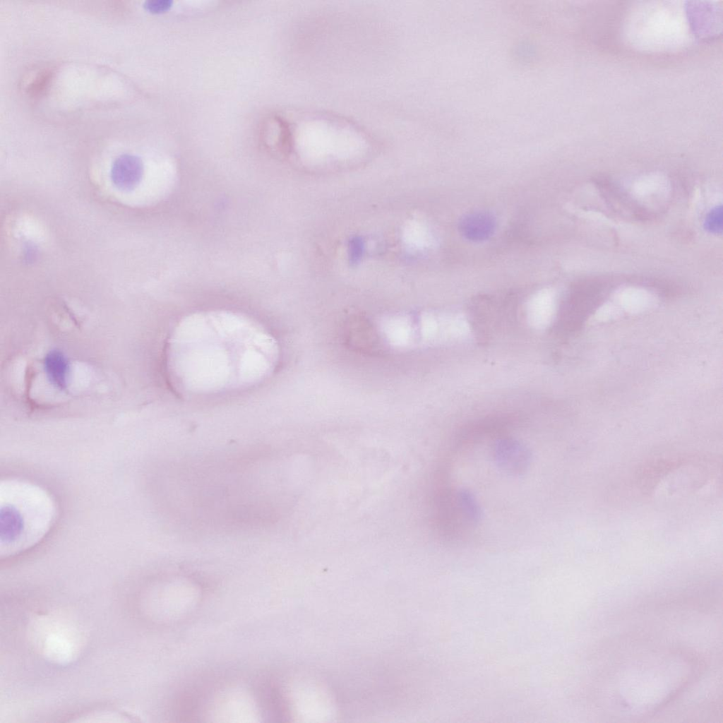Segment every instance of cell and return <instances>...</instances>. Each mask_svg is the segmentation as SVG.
<instances>
[{
    "label": "cell",
    "instance_id": "obj_8",
    "mask_svg": "<svg viewBox=\"0 0 723 723\" xmlns=\"http://www.w3.org/2000/svg\"><path fill=\"white\" fill-rule=\"evenodd\" d=\"M722 207H716L707 215L705 220V228L712 233L717 234L722 231Z\"/></svg>",
    "mask_w": 723,
    "mask_h": 723
},
{
    "label": "cell",
    "instance_id": "obj_1",
    "mask_svg": "<svg viewBox=\"0 0 723 723\" xmlns=\"http://www.w3.org/2000/svg\"><path fill=\"white\" fill-rule=\"evenodd\" d=\"M280 347L256 318L227 309L195 311L169 333L165 363L181 397L203 399L249 390L274 373Z\"/></svg>",
    "mask_w": 723,
    "mask_h": 723
},
{
    "label": "cell",
    "instance_id": "obj_4",
    "mask_svg": "<svg viewBox=\"0 0 723 723\" xmlns=\"http://www.w3.org/2000/svg\"><path fill=\"white\" fill-rule=\"evenodd\" d=\"M494 459L506 473L520 476L525 473L532 462V453L522 443L510 438L498 441L494 447Z\"/></svg>",
    "mask_w": 723,
    "mask_h": 723
},
{
    "label": "cell",
    "instance_id": "obj_7",
    "mask_svg": "<svg viewBox=\"0 0 723 723\" xmlns=\"http://www.w3.org/2000/svg\"><path fill=\"white\" fill-rule=\"evenodd\" d=\"M52 72L44 71L40 73L29 84L27 90L31 95H37L46 89L52 79Z\"/></svg>",
    "mask_w": 723,
    "mask_h": 723
},
{
    "label": "cell",
    "instance_id": "obj_5",
    "mask_svg": "<svg viewBox=\"0 0 723 723\" xmlns=\"http://www.w3.org/2000/svg\"><path fill=\"white\" fill-rule=\"evenodd\" d=\"M143 171V164L139 157L124 154L114 160L110 171V179L118 189L131 191L140 184Z\"/></svg>",
    "mask_w": 723,
    "mask_h": 723
},
{
    "label": "cell",
    "instance_id": "obj_3",
    "mask_svg": "<svg viewBox=\"0 0 723 723\" xmlns=\"http://www.w3.org/2000/svg\"><path fill=\"white\" fill-rule=\"evenodd\" d=\"M679 7L652 6L646 7L647 12L640 13L635 18L632 28L638 30L640 37V47H650L654 52H667L674 47L686 45L691 37L686 21L677 15ZM639 45V46H640Z\"/></svg>",
    "mask_w": 723,
    "mask_h": 723
},
{
    "label": "cell",
    "instance_id": "obj_2",
    "mask_svg": "<svg viewBox=\"0 0 723 723\" xmlns=\"http://www.w3.org/2000/svg\"><path fill=\"white\" fill-rule=\"evenodd\" d=\"M1 502V546L7 555L35 544L53 522L55 507L49 495L28 482L6 481Z\"/></svg>",
    "mask_w": 723,
    "mask_h": 723
},
{
    "label": "cell",
    "instance_id": "obj_9",
    "mask_svg": "<svg viewBox=\"0 0 723 723\" xmlns=\"http://www.w3.org/2000/svg\"><path fill=\"white\" fill-rule=\"evenodd\" d=\"M172 0H148L144 2L146 10L154 13H163L168 11L172 6Z\"/></svg>",
    "mask_w": 723,
    "mask_h": 723
},
{
    "label": "cell",
    "instance_id": "obj_10",
    "mask_svg": "<svg viewBox=\"0 0 723 723\" xmlns=\"http://www.w3.org/2000/svg\"><path fill=\"white\" fill-rule=\"evenodd\" d=\"M38 254V249L32 243H26L23 249V259L27 263L35 261Z\"/></svg>",
    "mask_w": 723,
    "mask_h": 723
},
{
    "label": "cell",
    "instance_id": "obj_6",
    "mask_svg": "<svg viewBox=\"0 0 723 723\" xmlns=\"http://www.w3.org/2000/svg\"><path fill=\"white\" fill-rule=\"evenodd\" d=\"M455 510L470 525H477L481 520L482 510L474 496L467 489H460L455 494Z\"/></svg>",
    "mask_w": 723,
    "mask_h": 723
}]
</instances>
